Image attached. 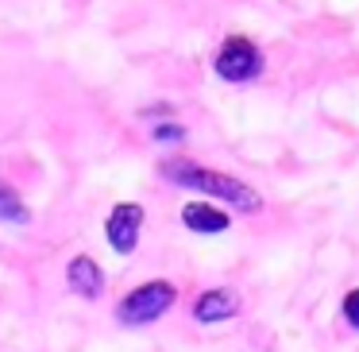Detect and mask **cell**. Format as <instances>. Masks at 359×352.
Wrapping results in <instances>:
<instances>
[{
    "label": "cell",
    "mask_w": 359,
    "mask_h": 352,
    "mask_svg": "<svg viewBox=\"0 0 359 352\" xmlns=\"http://www.w3.org/2000/svg\"><path fill=\"white\" fill-rule=\"evenodd\" d=\"M163 178L178 182V186H186V190H201V194H209V197H220V202H228L232 209H240V213L263 209V197H259L248 182L232 178V174H220V171H209V167L186 163V159H166Z\"/></svg>",
    "instance_id": "cell-1"
},
{
    "label": "cell",
    "mask_w": 359,
    "mask_h": 352,
    "mask_svg": "<svg viewBox=\"0 0 359 352\" xmlns=\"http://www.w3.org/2000/svg\"><path fill=\"white\" fill-rule=\"evenodd\" d=\"M217 74L224 82H251L263 74V51L248 35H228L217 51Z\"/></svg>",
    "instance_id": "cell-3"
},
{
    "label": "cell",
    "mask_w": 359,
    "mask_h": 352,
    "mask_svg": "<svg viewBox=\"0 0 359 352\" xmlns=\"http://www.w3.org/2000/svg\"><path fill=\"white\" fill-rule=\"evenodd\" d=\"M66 279H70V287L78 290L81 298H101V290H104V275H101V267H97L89 256L70 259V267H66Z\"/></svg>",
    "instance_id": "cell-5"
},
{
    "label": "cell",
    "mask_w": 359,
    "mask_h": 352,
    "mask_svg": "<svg viewBox=\"0 0 359 352\" xmlns=\"http://www.w3.org/2000/svg\"><path fill=\"white\" fill-rule=\"evenodd\" d=\"M344 318L359 329V290H348V294H344Z\"/></svg>",
    "instance_id": "cell-9"
},
{
    "label": "cell",
    "mask_w": 359,
    "mask_h": 352,
    "mask_svg": "<svg viewBox=\"0 0 359 352\" xmlns=\"http://www.w3.org/2000/svg\"><path fill=\"white\" fill-rule=\"evenodd\" d=\"M240 310V298L232 290H205L201 298L194 302V318L197 321H224Z\"/></svg>",
    "instance_id": "cell-6"
},
{
    "label": "cell",
    "mask_w": 359,
    "mask_h": 352,
    "mask_svg": "<svg viewBox=\"0 0 359 352\" xmlns=\"http://www.w3.org/2000/svg\"><path fill=\"white\" fill-rule=\"evenodd\" d=\"M174 298H178V290L170 287L166 279H155V282H143V287H135L132 294L120 302L116 318L124 321V325H147V321L163 318L166 310L174 306Z\"/></svg>",
    "instance_id": "cell-2"
},
{
    "label": "cell",
    "mask_w": 359,
    "mask_h": 352,
    "mask_svg": "<svg viewBox=\"0 0 359 352\" xmlns=\"http://www.w3.org/2000/svg\"><path fill=\"white\" fill-rule=\"evenodd\" d=\"M0 221H12V225H24V221H32L27 205L20 202V194L8 186V182H0Z\"/></svg>",
    "instance_id": "cell-8"
},
{
    "label": "cell",
    "mask_w": 359,
    "mask_h": 352,
    "mask_svg": "<svg viewBox=\"0 0 359 352\" xmlns=\"http://www.w3.org/2000/svg\"><path fill=\"white\" fill-rule=\"evenodd\" d=\"M182 221H186V228H194V233H224L228 228V213L212 209V205H205V202H189L186 209H182Z\"/></svg>",
    "instance_id": "cell-7"
},
{
    "label": "cell",
    "mask_w": 359,
    "mask_h": 352,
    "mask_svg": "<svg viewBox=\"0 0 359 352\" xmlns=\"http://www.w3.org/2000/svg\"><path fill=\"white\" fill-rule=\"evenodd\" d=\"M140 228H143V205L135 202H124L116 205V209L109 213V225H104V236H109V244L116 252H132L135 240H140Z\"/></svg>",
    "instance_id": "cell-4"
},
{
    "label": "cell",
    "mask_w": 359,
    "mask_h": 352,
    "mask_svg": "<svg viewBox=\"0 0 359 352\" xmlns=\"http://www.w3.org/2000/svg\"><path fill=\"white\" fill-rule=\"evenodd\" d=\"M151 136H155V140H182V136H186V132H182L178 124H158V128H155V132H151Z\"/></svg>",
    "instance_id": "cell-10"
}]
</instances>
